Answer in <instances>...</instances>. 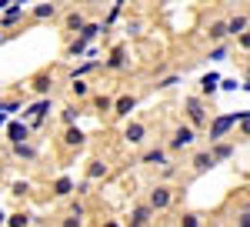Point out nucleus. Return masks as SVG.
Here are the masks:
<instances>
[{
  "instance_id": "nucleus-1",
  "label": "nucleus",
  "mask_w": 250,
  "mask_h": 227,
  "mask_svg": "<svg viewBox=\"0 0 250 227\" xmlns=\"http://www.w3.org/2000/svg\"><path fill=\"white\" fill-rule=\"evenodd\" d=\"M127 140H130V144H140V140H144V127H140V124H130V127H127Z\"/></svg>"
},
{
  "instance_id": "nucleus-2",
  "label": "nucleus",
  "mask_w": 250,
  "mask_h": 227,
  "mask_svg": "<svg viewBox=\"0 0 250 227\" xmlns=\"http://www.w3.org/2000/svg\"><path fill=\"white\" fill-rule=\"evenodd\" d=\"M150 201H154V207H167V201H170V194H167V190H164V187H157V190H154V197H150Z\"/></svg>"
},
{
  "instance_id": "nucleus-3",
  "label": "nucleus",
  "mask_w": 250,
  "mask_h": 227,
  "mask_svg": "<svg viewBox=\"0 0 250 227\" xmlns=\"http://www.w3.org/2000/svg\"><path fill=\"white\" fill-rule=\"evenodd\" d=\"M193 140V131H187V127H184V131L177 134V140H173V147H184V144H190Z\"/></svg>"
},
{
  "instance_id": "nucleus-4",
  "label": "nucleus",
  "mask_w": 250,
  "mask_h": 227,
  "mask_svg": "<svg viewBox=\"0 0 250 227\" xmlns=\"http://www.w3.org/2000/svg\"><path fill=\"white\" fill-rule=\"evenodd\" d=\"M130 107H134V97H124V100L117 104V114H127Z\"/></svg>"
},
{
  "instance_id": "nucleus-5",
  "label": "nucleus",
  "mask_w": 250,
  "mask_h": 227,
  "mask_svg": "<svg viewBox=\"0 0 250 227\" xmlns=\"http://www.w3.org/2000/svg\"><path fill=\"white\" fill-rule=\"evenodd\" d=\"M224 34H227V27H224V23H213V27H210V37L213 40H220Z\"/></svg>"
},
{
  "instance_id": "nucleus-6",
  "label": "nucleus",
  "mask_w": 250,
  "mask_h": 227,
  "mask_svg": "<svg viewBox=\"0 0 250 227\" xmlns=\"http://www.w3.org/2000/svg\"><path fill=\"white\" fill-rule=\"evenodd\" d=\"M227 127H230V117H224V120H217V127H213V134H217V137H220V134L227 131Z\"/></svg>"
},
{
  "instance_id": "nucleus-7",
  "label": "nucleus",
  "mask_w": 250,
  "mask_h": 227,
  "mask_svg": "<svg viewBox=\"0 0 250 227\" xmlns=\"http://www.w3.org/2000/svg\"><path fill=\"white\" fill-rule=\"evenodd\" d=\"M67 144H83V134H80V131H70V134H67Z\"/></svg>"
},
{
  "instance_id": "nucleus-8",
  "label": "nucleus",
  "mask_w": 250,
  "mask_h": 227,
  "mask_svg": "<svg viewBox=\"0 0 250 227\" xmlns=\"http://www.w3.org/2000/svg\"><path fill=\"white\" fill-rule=\"evenodd\" d=\"M213 164V157H207V154H200V157H197V167L204 170V167H210Z\"/></svg>"
},
{
  "instance_id": "nucleus-9",
  "label": "nucleus",
  "mask_w": 250,
  "mask_h": 227,
  "mask_svg": "<svg viewBox=\"0 0 250 227\" xmlns=\"http://www.w3.org/2000/svg\"><path fill=\"white\" fill-rule=\"evenodd\" d=\"M10 137H14V140H20V137H27V131H23V127H10Z\"/></svg>"
},
{
  "instance_id": "nucleus-10",
  "label": "nucleus",
  "mask_w": 250,
  "mask_h": 227,
  "mask_svg": "<svg viewBox=\"0 0 250 227\" xmlns=\"http://www.w3.org/2000/svg\"><path fill=\"white\" fill-rule=\"evenodd\" d=\"M213 84H217V77H213V74L204 77V91H213Z\"/></svg>"
},
{
  "instance_id": "nucleus-11",
  "label": "nucleus",
  "mask_w": 250,
  "mask_h": 227,
  "mask_svg": "<svg viewBox=\"0 0 250 227\" xmlns=\"http://www.w3.org/2000/svg\"><path fill=\"white\" fill-rule=\"evenodd\" d=\"M70 190V181H57V194H67Z\"/></svg>"
},
{
  "instance_id": "nucleus-12",
  "label": "nucleus",
  "mask_w": 250,
  "mask_h": 227,
  "mask_svg": "<svg viewBox=\"0 0 250 227\" xmlns=\"http://www.w3.org/2000/svg\"><path fill=\"white\" fill-rule=\"evenodd\" d=\"M184 227H197V217H187V221H184Z\"/></svg>"
},
{
  "instance_id": "nucleus-13",
  "label": "nucleus",
  "mask_w": 250,
  "mask_h": 227,
  "mask_svg": "<svg viewBox=\"0 0 250 227\" xmlns=\"http://www.w3.org/2000/svg\"><path fill=\"white\" fill-rule=\"evenodd\" d=\"M0 221H3V214H0Z\"/></svg>"
}]
</instances>
